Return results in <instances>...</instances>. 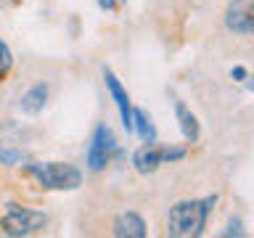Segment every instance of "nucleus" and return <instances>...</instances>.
I'll return each mask as SVG.
<instances>
[{
  "instance_id": "nucleus-1",
  "label": "nucleus",
  "mask_w": 254,
  "mask_h": 238,
  "mask_svg": "<svg viewBox=\"0 0 254 238\" xmlns=\"http://www.w3.org/2000/svg\"><path fill=\"white\" fill-rule=\"evenodd\" d=\"M214 204H217V196H204V198L178 201L175 206H170V212H167V236H175V238L201 236Z\"/></svg>"
},
{
  "instance_id": "nucleus-2",
  "label": "nucleus",
  "mask_w": 254,
  "mask_h": 238,
  "mask_svg": "<svg viewBox=\"0 0 254 238\" xmlns=\"http://www.w3.org/2000/svg\"><path fill=\"white\" fill-rule=\"evenodd\" d=\"M24 172L32 175L45 190H77L82 185L79 167L69 162H29Z\"/></svg>"
},
{
  "instance_id": "nucleus-3",
  "label": "nucleus",
  "mask_w": 254,
  "mask_h": 238,
  "mask_svg": "<svg viewBox=\"0 0 254 238\" xmlns=\"http://www.w3.org/2000/svg\"><path fill=\"white\" fill-rule=\"evenodd\" d=\"M48 225V214L37 209H27L19 204H8V212L0 217V230L5 236L24 238V236H35Z\"/></svg>"
},
{
  "instance_id": "nucleus-4",
  "label": "nucleus",
  "mask_w": 254,
  "mask_h": 238,
  "mask_svg": "<svg viewBox=\"0 0 254 238\" xmlns=\"http://www.w3.org/2000/svg\"><path fill=\"white\" fill-rule=\"evenodd\" d=\"M114 151H117V135L106 122H103L93 130L90 146H87V156H85L87 170L90 172L106 170V164L111 162V154H114Z\"/></svg>"
},
{
  "instance_id": "nucleus-5",
  "label": "nucleus",
  "mask_w": 254,
  "mask_h": 238,
  "mask_svg": "<svg viewBox=\"0 0 254 238\" xmlns=\"http://www.w3.org/2000/svg\"><path fill=\"white\" fill-rule=\"evenodd\" d=\"M27 156V132L16 122H3L0 124V164L16 167Z\"/></svg>"
},
{
  "instance_id": "nucleus-6",
  "label": "nucleus",
  "mask_w": 254,
  "mask_h": 238,
  "mask_svg": "<svg viewBox=\"0 0 254 238\" xmlns=\"http://www.w3.org/2000/svg\"><path fill=\"white\" fill-rule=\"evenodd\" d=\"M225 27L238 37L254 35V0H230L225 8Z\"/></svg>"
},
{
  "instance_id": "nucleus-7",
  "label": "nucleus",
  "mask_w": 254,
  "mask_h": 238,
  "mask_svg": "<svg viewBox=\"0 0 254 238\" xmlns=\"http://www.w3.org/2000/svg\"><path fill=\"white\" fill-rule=\"evenodd\" d=\"M103 85L114 101V106L119 109V119H122V127L127 132H132V103H130V95H127L125 85L119 82V77L114 74L111 69H103Z\"/></svg>"
},
{
  "instance_id": "nucleus-8",
  "label": "nucleus",
  "mask_w": 254,
  "mask_h": 238,
  "mask_svg": "<svg viewBox=\"0 0 254 238\" xmlns=\"http://www.w3.org/2000/svg\"><path fill=\"white\" fill-rule=\"evenodd\" d=\"M111 230H114L117 238H146V236H148L146 220H143L138 212H122V214L114 220Z\"/></svg>"
},
{
  "instance_id": "nucleus-9",
  "label": "nucleus",
  "mask_w": 254,
  "mask_h": 238,
  "mask_svg": "<svg viewBox=\"0 0 254 238\" xmlns=\"http://www.w3.org/2000/svg\"><path fill=\"white\" fill-rule=\"evenodd\" d=\"M164 164V148L154 146V143H143V146L132 154V167L140 175H151Z\"/></svg>"
},
{
  "instance_id": "nucleus-10",
  "label": "nucleus",
  "mask_w": 254,
  "mask_h": 238,
  "mask_svg": "<svg viewBox=\"0 0 254 238\" xmlns=\"http://www.w3.org/2000/svg\"><path fill=\"white\" fill-rule=\"evenodd\" d=\"M175 117H178L180 132H183V138H186L188 143H196L198 138H201V127H198L196 114L183 101H175Z\"/></svg>"
},
{
  "instance_id": "nucleus-11",
  "label": "nucleus",
  "mask_w": 254,
  "mask_h": 238,
  "mask_svg": "<svg viewBox=\"0 0 254 238\" xmlns=\"http://www.w3.org/2000/svg\"><path fill=\"white\" fill-rule=\"evenodd\" d=\"M48 95H51V87H48L45 82L32 85L29 90L21 95L19 109L24 111V114H40V111L45 109V103H48Z\"/></svg>"
},
{
  "instance_id": "nucleus-12",
  "label": "nucleus",
  "mask_w": 254,
  "mask_h": 238,
  "mask_svg": "<svg viewBox=\"0 0 254 238\" xmlns=\"http://www.w3.org/2000/svg\"><path fill=\"white\" fill-rule=\"evenodd\" d=\"M132 132L143 143H156V127L143 109H132Z\"/></svg>"
},
{
  "instance_id": "nucleus-13",
  "label": "nucleus",
  "mask_w": 254,
  "mask_h": 238,
  "mask_svg": "<svg viewBox=\"0 0 254 238\" xmlns=\"http://www.w3.org/2000/svg\"><path fill=\"white\" fill-rule=\"evenodd\" d=\"M11 66H13V53H11V48L0 40V77H3Z\"/></svg>"
},
{
  "instance_id": "nucleus-14",
  "label": "nucleus",
  "mask_w": 254,
  "mask_h": 238,
  "mask_svg": "<svg viewBox=\"0 0 254 238\" xmlns=\"http://www.w3.org/2000/svg\"><path fill=\"white\" fill-rule=\"evenodd\" d=\"M188 151L186 148H175V146H167L164 148V164H175V162H183Z\"/></svg>"
},
{
  "instance_id": "nucleus-15",
  "label": "nucleus",
  "mask_w": 254,
  "mask_h": 238,
  "mask_svg": "<svg viewBox=\"0 0 254 238\" xmlns=\"http://www.w3.org/2000/svg\"><path fill=\"white\" fill-rule=\"evenodd\" d=\"M222 236H236V238H241V236H244V222L238 220V217H230V220H228V228L222 230Z\"/></svg>"
},
{
  "instance_id": "nucleus-16",
  "label": "nucleus",
  "mask_w": 254,
  "mask_h": 238,
  "mask_svg": "<svg viewBox=\"0 0 254 238\" xmlns=\"http://www.w3.org/2000/svg\"><path fill=\"white\" fill-rule=\"evenodd\" d=\"M230 77H233L236 82H246V77H249V74H246L244 66H233V69H230Z\"/></svg>"
},
{
  "instance_id": "nucleus-17",
  "label": "nucleus",
  "mask_w": 254,
  "mask_h": 238,
  "mask_svg": "<svg viewBox=\"0 0 254 238\" xmlns=\"http://www.w3.org/2000/svg\"><path fill=\"white\" fill-rule=\"evenodd\" d=\"M98 5L103 8V11L114 13V11H117V5H119V0H98Z\"/></svg>"
},
{
  "instance_id": "nucleus-18",
  "label": "nucleus",
  "mask_w": 254,
  "mask_h": 238,
  "mask_svg": "<svg viewBox=\"0 0 254 238\" xmlns=\"http://www.w3.org/2000/svg\"><path fill=\"white\" fill-rule=\"evenodd\" d=\"M249 79V82H246V87H249V90H254V77H246Z\"/></svg>"
},
{
  "instance_id": "nucleus-19",
  "label": "nucleus",
  "mask_w": 254,
  "mask_h": 238,
  "mask_svg": "<svg viewBox=\"0 0 254 238\" xmlns=\"http://www.w3.org/2000/svg\"><path fill=\"white\" fill-rule=\"evenodd\" d=\"M119 3H125V0H119Z\"/></svg>"
}]
</instances>
